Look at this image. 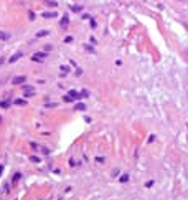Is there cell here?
Masks as SVG:
<instances>
[{"mask_svg": "<svg viewBox=\"0 0 188 200\" xmlns=\"http://www.w3.org/2000/svg\"><path fill=\"white\" fill-rule=\"evenodd\" d=\"M21 91H23L25 98H30V96H33V94H35V86H28V84H23V86H21Z\"/></svg>", "mask_w": 188, "mask_h": 200, "instance_id": "7a4b0ae2", "label": "cell"}, {"mask_svg": "<svg viewBox=\"0 0 188 200\" xmlns=\"http://www.w3.org/2000/svg\"><path fill=\"white\" fill-rule=\"evenodd\" d=\"M58 13L56 12H43V18H56Z\"/></svg>", "mask_w": 188, "mask_h": 200, "instance_id": "9c48e42d", "label": "cell"}, {"mask_svg": "<svg viewBox=\"0 0 188 200\" xmlns=\"http://www.w3.org/2000/svg\"><path fill=\"white\" fill-rule=\"evenodd\" d=\"M21 56H23V51H17V53H13L12 56L8 58V63H15V61H18Z\"/></svg>", "mask_w": 188, "mask_h": 200, "instance_id": "277c9868", "label": "cell"}, {"mask_svg": "<svg viewBox=\"0 0 188 200\" xmlns=\"http://www.w3.org/2000/svg\"><path fill=\"white\" fill-rule=\"evenodd\" d=\"M60 70L63 71V75H66V73H68V71H69V68H68V66H64V65H63V66L60 68Z\"/></svg>", "mask_w": 188, "mask_h": 200, "instance_id": "2e32d148", "label": "cell"}, {"mask_svg": "<svg viewBox=\"0 0 188 200\" xmlns=\"http://www.w3.org/2000/svg\"><path fill=\"white\" fill-rule=\"evenodd\" d=\"M2 172H3V165H0V175H2Z\"/></svg>", "mask_w": 188, "mask_h": 200, "instance_id": "d4e9b609", "label": "cell"}, {"mask_svg": "<svg viewBox=\"0 0 188 200\" xmlns=\"http://www.w3.org/2000/svg\"><path fill=\"white\" fill-rule=\"evenodd\" d=\"M64 42H66V43H71V42H73V36H66Z\"/></svg>", "mask_w": 188, "mask_h": 200, "instance_id": "7402d4cb", "label": "cell"}, {"mask_svg": "<svg viewBox=\"0 0 188 200\" xmlns=\"http://www.w3.org/2000/svg\"><path fill=\"white\" fill-rule=\"evenodd\" d=\"M30 161H31V162H40V157H37V156H31V157H30Z\"/></svg>", "mask_w": 188, "mask_h": 200, "instance_id": "d6986e66", "label": "cell"}, {"mask_svg": "<svg viewBox=\"0 0 188 200\" xmlns=\"http://www.w3.org/2000/svg\"><path fill=\"white\" fill-rule=\"evenodd\" d=\"M74 111H86V104L84 103H76L74 104Z\"/></svg>", "mask_w": 188, "mask_h": 200, "instance_id": "ba28073f", "label": "cell"}, {"mask_svg": "<svg viewBox=\"0 0 188 200\" xmlns=\"http://www.w3.org/2000/svg\"><path fill=\"white\" fill-rule=\"evenodd\" d=\"M25 81H26V76H15V78H13L12 79V84H23L25 83Z\"/></svg>", "mask_w": 188, "mask_h": 200, "instance_id": "8992f818", "label": "cell"}, {"mask_svg": "<svg viewBox=\"0 0 188 200\" xmlns=\"http://www.w3.org/2000/svg\"><path fill=\"white\" fill-rule=\"evenodd\" d=\"M31 147H33V149H37V151H41V154H45V156H48V154H50V149H48V147L38 145V144H35V142H31Z\"/></svg>", "mask_w": 188, "mask_h": 200, "instance_id": "3957f363", "label": "cell"}, {"mask_svg": "<svg viewBox=\"0 0 188 200\" xmlns=\"http://www.w3.org/2000/svg\"><path fill=\"white\" fill-rule=\"evenodd\" d=\"M28 17H30V20H35V13H33V12H30Z\"/></svg>", "mask_w": 188, "mask_h": 200, "instance_id": "cb8c5ba5", "label": "cell"}, {"mask_svg": "<svg viewBox=\"0 0 188 200\" xmlns=\"http://www.w3.org/2000/svg\"><path fill=\"white\" fill-rule=\"evenodd\" d=\"M46 60V51H37L31 55V61H37V63H41Z\"/></svg>", "mask_w": 188, "mask_h": 200, "instance_id": "6da1fadb", "label": "cell"}, {"mask_svg": "<svg viewBox=\"0 0 188 200\" xmlns=\"http://www.w3.org/2000/svg\"><path fill=\"white\" fill-rule=\"evenodd\" d=\"M122 184H125V182H129V174H124V175H120V179H119Z\"/></svg>", "mask_w": 188, "mask_h": 200, "instance_id": "4fadbf2b", "label": "cell"}, {"mask_svg": "<svg viewBox=\"0 0 188 200\" xmlns=\"http://www.w3.org/2000/svg\"><path fill=\"white\" fill-rule=\"evenodd\" d=\"M68 23H69V20H68V15H64L60 20V28H63V30H66L68 28Z\"/></svg>", "mask_w": 188, "mask_h": 200, "instance_id": "52a82bcc", "label": "cell"}, {"mask_svg": "<svg viewBox=\"0 0 188 200\" xmlns=\"http://www.w3.org/2000/svg\"><path fill=\"white\" fill-rule=\"evenodd\" d=\"M63 101H64V103H73V99H71V98L68 96V94H66V96L63 98Z\"/></svg>", "mask_w": 188, "mask_h": 200, "instance_id": "ac0fdd59", "label": "cell"}, {"mask_svg": "<svg viewBox=\"0 0 188 200\" xmlns=\"http://www.w3.org/2000/svg\"><path fill=\"white\" fill-rule=\"evenodd\" d=\"M46 35H50V31H48V30H40L38 33H37V38H43V36H46Z\"/></svg>", "mask_w": 188, "mask_h": 200, "instance_id": "7c38bea8", "label": "cell"}, {"mask_svg": "<svg viewBox=\"0 0 188 200\" xmlns=\"http://www.w3.org/2000/svg\"><path fill=\"white\" fill-rule=\"evenodd\" d=\"M53 50V45H45V51H51Z\"/></svg>", "mask_w": 188, "mask_h": 200, "instance_id": "ffe728a7", "label": "cell"}, {"mask_svg": "<svg viewBox=\"0 0 188 200\" xmlns=\"http://www.w3.org/2000/svg\"><path fill=\"white\" fill-rule=\"evenodd\" d=\"M0 106H2V108H8V106H10V101H2Z\"/></svg>", "mask_w": 188, "mask_h": 200, "instance_id": "e0dca14e", "label": "cell"}, {"mask_svg": "<svg viewBox=\"0 0 188 200\" xmlns=\"http://www.w3.org/2000/svg\"><path fill=\"white\" fill-rule=\"evenodd\" d=\"M15 104H17V106H25L26 101H25V99H15Z\"/></svg>", "mask_w": 188, "mask_h": 200, "instance_id": "5bb4252c", "label": "cell"}, {"mask_svg": "<svg viewBox=\"0 0 188 200\" xmlns=\"http://www.w3.org/2000/svg\"><path fill=\"white\" fill-rule=\"evenodd\" d=\"M8 38H10V33H7V31H0V40H2V42H7Z\"/></svg>", "mask_w": 188, "mask_h": 200, "instance_id": "8fae6325", "label": "cell"}, {"mask_svg": "<svg viewBox=\"0 0 188 200\" xmlns=\"http://www.w3.org/2000/svg\"><path fill=\"white\" fill-rule=\"evenodd\" d=\"M152 185H154V180H149V182L145 184V187H152Z\"/></svg>", "mask_w": 188, "mask_h": 200, "instance_id": "603a6c76", "label": "cell"}, {"mask_svg": "<svg viewBox=\"0 0 188 200\" xmlns=\"http://www.w3.org/2000/svg\"><path fill=\"white\" fill-rule=\"evenodd\" d=\"M81 96H83V98H88V96H89V93H88V91H86V89H83V93H81Z\"/></svg>", "mask_w": 188, "mask_h": 200, "instance_id": "44dd1931", "label": "cell"}, {"mask_svg": "<svg viewBox=\"0 0 188 200\" xmlns=\"http://www.w3.org/2000/svg\"><path fill=\"white\" fill-rule=\"evenodd\" d=\"M20 177H21V174H20V172H17V174L13 175V184H17V182L20 180Z\"/></svg>", "mask_w": 188, "mask_h": 200, "instance_id": "9a60e30c", "label": "cell"}, {"mask_svg": "<svg viewBox=\"0 0 188 200\" xmlns=\"http://www.w3.org/2000/svg\"><path fill=\"white\" fill-rule=\"evenodd\" d=\"M69 10L74 12V13H79V12H83V5H71Z\"/></svg>", "mask_w": 188, "mask_h": 200, "instance_id": "30bf717a", "label": "cell"}, {"mask_svg": "<svg viewBox=\"0 0 188 200\" xmlns=\"http://www.w3.org/2000/svg\"><path fill=\"white\" fill-rule=\"evenodd\" d=\"M68 96H69L71 99H73V101H79V99L83 98L81 94H79L78 91H74V89H71V91H69V93H68Z\"/></svg>", "mask_w": 188, "mask_h": 200, "instance_id": "5b68a950", "label": "cell"}]
</instances>
